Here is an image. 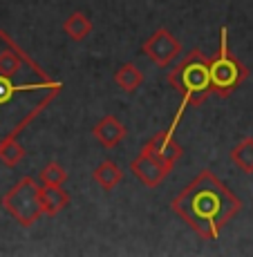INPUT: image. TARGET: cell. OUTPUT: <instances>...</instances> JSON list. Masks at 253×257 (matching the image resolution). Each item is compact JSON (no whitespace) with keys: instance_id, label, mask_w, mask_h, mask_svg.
<instances>
[{"instance_id":"cell-1","label":"cell","mask_w":253,"mask_h":257,"mask_svg":"<svg viewBox=\"0 0 253 257\" xmlns=\"http://www.w3.org/2000/svg\"><path fill=\"white\" fill-rule=\"evenodd\" d=\"M63 92L25 49L0 29V143L18 135Z\"/></svg>"},{"instance_id":"cell-2","label":"cell","mask_w":253,"mask_h":257,"mask_svg":"<svg viewBox=\"0 0 253 257\" xmlns=\"http://www.w3.org/2000/svg\"><path fill=\"white\" fill-rule=\"evenodd\" d=\"M242 199L220 177L202 170L180 195L173 197L171 210L202 239H217L224 226L242 210Z\"/></svg>"},{"instance_id":"cell-3","label":"cell","mask_w":253,"mask_h":257,"mask_svg":"<svg viewBox=\"0 0 253 257\" xmlns=\"http://www.w3.org/2000/svg\"><path fill=\"white\" fill-rule=\"evenodd\" d=\"M168 85L175 87L182 94V105L177 107L173 123L168 130L175 135L177 125H180L182 116H184L186 107L202 105L208 96H211V58L206 56L202 49H191L180 63L168 74Z\"/></svg>"},{"instance_id":"cell-4","label":"cell","mask_w":253,"mask_h":257,"mask_svg":"<svg viewBox=\"0 0 253 257\" xmlns=\"http://www.w3.org/2000/svg\"><path fill=\"white\" fill-rule=\"evenodd\" d=\"M249 76V70L237 61L229 49V29H220V47L211 58V92L217 96H229Z\"/></svg>"},{"instance_id":"cell-5","label":"cell","mask_w":253,"mask_h":257,"mask_svg":"<svg viewBox=\"0 0 253 257\" xmlns=\"http://www.w3.org/2000/svg\"><path fill=\"white\" fill-rule=\"evenodd\" d=\"M0 204L25 228L34 226L45 215L41 206V186L36 184L34 177H23L16 186H12L5 192Z\"/></svg>"},{"instance_id":"cell-6","label":"cell","mask_w":253,"mask_h":257,"mask_svg":"<svg viewBox=\"0 0 253 257\" xmlns=\"http://www.w3.org/2000/svg\"><path fill=\"white\" fill-rule=\"evenodd\" d=\"M173 168H175V164L161 159L148 143L141 148V152H139L130 164L132 175H135L146 188H157L173 172Z\"/></svg>"},{"instance_id":"cell-7","label":"cell","mask_w":253,"mask_h":257,"mask_svg":"<svg viewBox=\"0 0 253 257\" xmlns=\"http://www.w3.org/2000/svg\"><path fill=\"white\" fill-rule=\"evenodd\" d=\"M141 52L146 54V56L150 58L157 67H161V70H163V67L173 65V63L180 58L182 43L177 41V38L173 36L166 27H161V29H157V32L152 34L146 43H143Z\"/></svg>"},{"instance_id":"cell-8","label":"cell","mask_w":253,"mask_h":257,"mask_svg":"<svg viewBox=\"0 0 253 257\" xmlns=\"http://www.w3.org/2000/svg\"><path fill=\"white\" fill-rule=\"evenodd\" d=\"M92 135H94V139L101 143L103 148H108V150H110V148H117L119 143L126 139L128 130H126V125H123V123L119 121L115 114H108V116H103L101 121L92 127Z\"/></svg>"},{"instance_id":"cell-9","label":"cell","mask_w":253,"mask_h":257,"mask_svg":"<svg viewBox=\"0 0 253 257\" xmlns=\"http://www.w3.org/2000/svg\"><path fill=\"white\" fill-rule=\"evenodd\" d=\"M148 146H150L161 159L171 161V164H177V161L182 159V155H184V146L175 141V135H173L171 130L157 132V135L148 141Z\"/></svg>"},{"instance_id":"cell-10","label":"cell","mask_w":253,"mask_h":257,"mask_svg":"<svg viewBox=\"0 0 253 257\" xmlns=\"http://www.w3.org/2000/svg\"><path fill=\"white\" fill-rule=\"evenodd\" d=\"M41 206L47 217L63 212L69 206V195L61 186H41Z\"/></svg>"},{"instance_id":"cell-11","label":"cell","mask_w":253,"mask_h":257,"mask_svg":"<svg viewBox=\"0 0 253 257\" xmlns=\"http://www.w3.org/2000/svg\"><path fill=\"white\" fill-rule=\"evenodd\" d=\"M92 179L97 181L103 190H115V188L121 184V179H123V170L115 164V161L106 159V161H101V164L94 168Z\"/></svg>"},{"instance_id":"cell-12","label":"cell","mask_w":253,"mask_h":257,"mask_svg":"<svg viewBox=\"0 0 253 257\" xmlns=\"http://www.w3.org/2000/svg\"><path fill=\"white\" fill-rule=\"evenodd\" d=\"M63 32H65L67 36L72 38V41L81 43V41H86V38L90 36V32H92V21L81 12V9H76V12H72V14H69V16L65 18V23H63Z\"/></svg>"},{"instance_id":"cell-13","label":"cell","mask_w":253,"mask_h":257,"mask_svg":"<svg viewBox=\"0 0 253 257\" xmlns=\"http://www.w3.org/2000/svg\"><path fill=\"white\" fill-rule=\"evenodd\" d=\"M115 83L126 94H132V92H137L139 85L143 83V72L139 70L137 65H132V63H126V65H121L115 72Z\"/></svg>"},{"instance_id":"cell-14","label":"cell","mask_w":253,"mask_h":257,"mask_svg":"<svg viewBox=\"0 0 253 257\" xmlns=\"http://www.w3.org/2000/svg\"><path fill=\"white\" fill-rule=\"evenodd\" d=\"M229 157L244 175H253V137H244L235 148H231Z\"/></svg>"},{"instance_id":"cell-15","label":"cell","mask_w":253,"mask_h":257,"mask_svg":"<svg viewBox=\"0 0 253 257\" xmlns=\"http://www.w3.org/2000/svg\"><path fill=\"white\" fill-rule=\"evenodd\" d=\"M25 159V148L18 143V139H7L0 143V161L7 168L18 166Z\"/></svg>"},{"instance_id":"cell-16","label":"cell","mask_w":253,"mask_h":257,"mask_svg":"<svg viewBox=\"0 0 253 257\" xmlns=\"http://www.w3.org/2000/svg\"><path fill=\"white\" fill-rule=\"evenodd\" d=\"M38 179H41L43 186H63L67 179V170L58 164V161H52V164H47L41 170Z\"/></svg>"}]
</instances>
